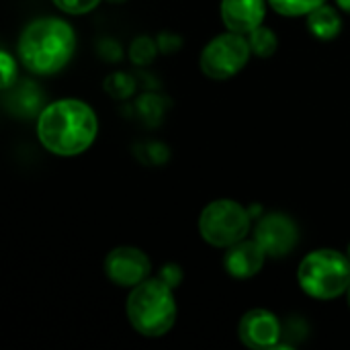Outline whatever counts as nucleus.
Listing matches in <instances>:
<instances>
[{"mask_svg":"<svg viewBox=\"0 0 350 350\" xmlns=\"http://www.w3.org/2000/svg\"><path fill=\"white\" fill-rule=\"evenodd\" d=\"M98 119L90 105L78 98H59L43 107L37 117L41 146L59 158L84 154L96 139Z\"/></svg>","mask_w":350,"mask_h":350,"instance_id":"1","label":"nucleus"},{"mask_svg":"<svg viewBox=\"0 0 350 350\" xmlns=\"http://www.w3.org/2000/svg\"><path fill=\"white\" fill-rule=\"evenodd\" d=\"M76 51V33L70 23L43 16L31 21L18 37L16 53L21 64L37 74L51 76L66 68Z\"/></svg>","mask_w":350,"mask_h":350,"instance_id":"2","label":"nucleus"},{"mask_svg":"<svg viewBox=\"0 0 350 350\" xmlns=\"http://www.w3.org/2000/svg\"><path fill=\"white\" fill-rule=\"evenodd\" d=\"M125 314L137 334L146 338H160L168 334L176 322L174 289L160 277H148L129 291Z\"/></svg>","mask_w":350,"mask_h":350,"instance_id":"3","label":"nucleus"},{"mask_svg":"<svg viewBox=\"0 0 350 350\" xmlns=\"http://www.w3.org/2000/svg\"><path fill=\"white\" fill-rule=\"evenodd\" d=\"M297 283L301 291L312 299H338L349 291L350 258L334 248H318L301 258L297 269Z\"/></svg>","mask_w":350,"mask_h":350,"instance_id":"4","label":"nucleus"},{"mask_svg":"<svg viewBox=\"0 0 350 350\" xmlns=\"http://www.w3.org/2000/svg\"><path fill=\"white\" fill-rule=\"evenodd\" d=\"M252 213L234 199H217L199 215V234L213 248H230L248 238Z\"/></svg>","mask_w":350,"mask_h":350,"instance_id":"5","label":"nucleus"},{"mask_svg":"<svg viewBox=\"0 0 350 350\" xmlns=\"http://www.w3.org/2000/svg\"><path fill=\"white\" fill-rule=\"evenodd\" d=\"M252 49L246 35L228 31L213 37L201 51V72L211 80H228L246 68Z\"/></svg>","mask_w":350,"mask_h":350,"instance_id":"6","label":"nucleus"},{"mask_svg":"<svg viewBox=\"0 0 350 350\" xmlns=\"http://www.w3.org/2000/svg\"><path fill=\"white\" fill-rule=\"evenodd\" d=\"M152 273V262L148 254L135 246H119L113 248L105 258V275L107 279L125 289H133L144 283Z\"/></svg>","mask_w":350,"mask_h":350,"instance_id":"7","label":"nucleus"},{"mask_svg":"<svg viewBox=\"0 0 350 350\" xmlns=\"http://www.w3.org/2000/svg\"><path fill=\"white\" fill-rule=\"evenodd\" d=\"M252 238L262 246L267 256L283 258L297 246L299 228L285 213H267L258 217Z\"/></svg>","mask_w":350,"mask_h":350,"instance_id":"8","label":"nucleus"},{"mask_svg":"<svg viewBox=\"0 0 350 350\" xmlns=\"http://www.w3.org/2000/svg\"><path fill=\"white\" fill-rule=\"evenodd\" d=\"M238 336L246 349H277L279 340L283 336V326L273 312L256 308L242 316V320L238 324Z\"/></svg>","mask_w":350,"mask_h":350,"instance_id":"9","label":"nucleus"},{"mask_svg":"<svg viewBox=\"0 0 350 350\" xmlns=\"http://www.w3.org/2000/svg\"><path fill=\"white\" fill-rule=\"evenodd\" d=\"M265 260H267V252L262 250V246L254 238L252 240L244 238L234 246L226 248L224 269L234 279H252L262 271Z\"/></svg>","mask_w":350,"mask_h":350,"instance_id":"10","label":"nucleus"},{"mask_svg":"<svg viewBox=\"0 0 350 350\" xmlns=\"http://www.w3.org/2000/svg\"><path fill=\"white\" fill-rule=\"evenodd\" d=\"M269 0H221L219 12L228 31L248 35L262 25Z\"/></svg>","mask_w":350,"mask_h":350,"instance_id":"11","label":"nucleus"},{"mask_svg":"<svg viewBox=\"0 0 350 350\" xmlns=\"http://www.w3.org/2000/svg\"><path fill=\"white\" fill-rule=\"evenodd\" d=\"M308 29L320 41H332L342 31V18L338 10L330 4H322L308 14Z\"/></svg>","mask_w":350,"mask_h":350,"instance_id":"12","label":"nucleus"},{"mask_svg":"<svg viewBox=\"0 0 350 350\" xmlns=\"http://www.w3.org/2000/svg\"><path fill=\"white\" fill-rule=\"evenodd\" d=\"M246 37H248L250 49H252V55H258V57H271V55H275V51L279 47V37L275 35V31L271 27H265V25L256 27Z\"/></svg>","mask_w":350,"mask_h":350,"instance_id":"13","label":"nucleus"},{"mask_svg":"<svg viewBox=\"0 0 350 350\" xmlns=\"http://www.w3.org/2000/svg\"><path fill=\"white\" fill-rule=\"evenodd\" d=\"M326 0H269L275 12L283 16H308L314 8L322 6Z\"/></svg>","mask_w":350,"mask_h":350,"instance_id":"14","label":"nucleus"},{"mask_svg":"<svg viewBox=\"0 0 350 350\" xmlns=\"http://www.w3.org/2000/svg\"><path fill=\"white\" fill-rule=\"evenodd\" d=\"M129 55L135 64L144 66V64H150L156 55V45L150 37H137L131 47H129Z\"/></svg>","mask_w":350,"mask_h":350,"instance_id":"15","label":"nucleus"},{"mask_svg":"<svg viewBox=\"0 0 350 350\" xmlns=\"http://www.w3.org/2000/svg\"><path fill=\"white\" fill-rule=\"evenodd\" d=\"M51 2H53L62 12L74 14V16L86 14V12L94 10V8L100 4V0H51Z\"/></svg>","mask_w":350,"mask_h":350,"instance_id":"16","label":"nucleus"},{"mask_svg":"<svg viewBox=\"0 0 350 350\" xmlns=\"http://www.w3.org/2000/svg\"><path fill=\"white\" fill-rule=\"evenodd\" d=\"M0 74H2V88L8 90L16 80V62L6 49L0 51Z\"/></svg>","mask_w":350,"mask_h":350,"instance_id":"17","label":"nucleus"},{"mask_svg":"<svg viewBox=\"0 0 350 350\" xmlns=\"http://www.w3.org/2000/svg\"><path fill=\"white\" fill-rule=\"evenodd\" d=\"M158 277H160L166 285H170L172 289H176V287L183 283V269H180L178 265H174V262H168V265H164V267L160 269Z\"/></svg>","mask_w":350,"mask_h":350,"instance_id":"18","label":"nucleus"},{"mask_svg":"<svg viewBox=\"0 0 350 350\" xmlns=\"http://www.w3.org/2000/svg\"><path fill=\"white\" fill-rule=\"evenodd\" d=\"M336 4H338L345 12H349L350 14V0H336Z\"/></svg>","mask_w":350,"mask_h":350,"instance_id":"19","label":"nucleus"},{"mask_svg":"<svg viewBox=\"0 0 350 350\" xmlns=\"http://www.w3.org/2000/svg\"><path fill=\"white\" fill-rule=\"evenodd\" d=\"M347 299H349V308H350V285H349V291H347Z\"/></svg>","mask_w":350,"mask_h":350,"instance_id":"20","label":"nucleus"},{"mask_svg":"<svg viewBox=\"0 0 350 350\" xmlns=\"http://www.w3.org/2000/svg\"><path fill=\"white\" fill-rule=\"evenodd\" d=\"M347 256H349V258H350V244H349V250H347Z\"/></svg>","mask_w":350,"mask_h":350,"instance_id":"21","label":"nucleus"},{"mask_svg":"<svg viewBox=\"0 0 350 350\" xmlns=\"http://www.w3.org/2000/svg\"><path fill=\"white\" fill-rule=\"evenodd\" d=\"M111 2H123V0H111Z\"/></svg>","mask_w":350,"mask_h":350,"instance_id":"22","label":"nucleus"}]
</instances>
